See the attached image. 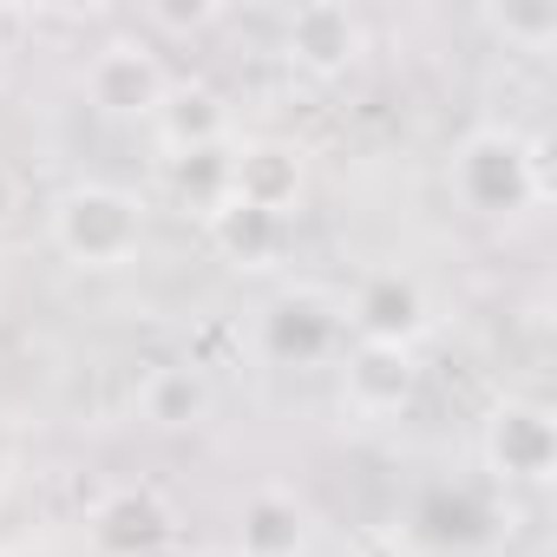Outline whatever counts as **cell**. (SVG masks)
Returning <instances> with one entry per match:
<instances>
[{"instance_id":"3957f363","label":"cell","mask_w":557,"mask_h":557,"mask_svg":"<svg viewBox=\"0 0 557 557\" xmlns=\"http://www.w3.org/2000/svg\"><path fill=\"white\" fill-rule=\"evenodd\" d=\"M485 466L511 485H544L557 472V420L537 400H498L479 440Z\"/></svg>"},{"instance_id":"ac0fdd59","label":"cell","mask_w":557,"mask_h":557,"mask_svg":"<svg viewBox=\"0 0 557 557\" xmlns=\"http://www.w3.org/2000/svg\"><path fill=\"white\" fill-rule=\"evenodd\" d=\"M14 210H21V177H14L8 164H0V223H8Z\"/></svg>"},{"instance_id":"277c9868","label":"cell","mask_w":557,"mask_h":557,"mask_svg":"<svg viewBox=\"0 0 557 557\" xmlns=\"http://www.w3.org/2000/svg\"><path fill=\"white\" fill-rule=\"evenodd\" d=\"M171 92V73L158 66V53L145 40H112L92 53L86 66V99L112 119H151Z\"/></svg>"},{"instance_id":"d6986e66","label":"cell","mask_w":557,"mask_h":557,"mask_svg":"<svg viewBox=\"0 0 557 557\" xmlns=\"http://www.w3.org/2000/svg\"><path fill=\"white\" fill-rule=\"evenodd\" d=\"M531 557H557V550H550V544H537V550H531Z\"/></svg>"},{"instance_id":"52a82bcc","label":"cell","mask_w":557,"mask_h":557,"mask_svg":"<svg viewBox=\"0 0 557 557\" xmlns=\"http://www.w3.org/2000/svg\"><path fill=\"white\" fill-rule=\"evenodd\" d=\"M355 335L374 342V348H413L426 335V296L413 275H368V283L355 289V309H348Z\"/></svg>"},{"instance_id":"8fae6325","label":"cell","mask_w":557,"mask_h":557,"mask_svg":"<svg viewBox=\"0 0 557 557\" xmlns=\"http://www.w3.org/2000/svg\"><path fill=\"white\" fill-rule=\"evenodd\" d=\"M269 355L275 361H322L329 355V342H335V315L315 302V296H283V302H275L269 309Z\"/></svg>"},{"instance_id":"6da1fadb","label":"cell","mask_w":557,"mask_h":557,"mask_svg":"<svg viewBox=\"0 0 557 557\" xmlns=\"http://www.w3.org/2000/svg\"><path fill=\"white\" fill-rule=\"evenodd\" d=\"M544 138H511V132H472L459 151H453V190L466 210L479 216H511L524 203H544L550 197V177H544Z\"/></svg>"},{"instance_id":"7a4b0ae2","label":"cell","mask_w":557,"mask_h":557,"mask_svg":"<svg viewBox=\"0 0 557 557\" xmlns=\"http://www.w3.org/2000/svg\"><path fill=\"white\" fill-rule=\"evenodd\" d=\"M145 243V203L119 184H73L53 203V249L73 269H125Z\"/></svg>"},{"instance_id":"5b68a950","label":"cell","mask_w":557,"mask_h":557,"mask_svg":"<svg viewBox=\"0 0 557 557\" xmlns=\"http://www.w3.org/2000/svg\"><path fill=\"white\" fill-rule=\"evenodd\" d=\"M283 47H289V60H296L302 73H315V79H342V73L361 60L368 34H361V14L342 8V0H309V8L289 14Z\"/></svg>"},{"instance_id":"8992f818","label":"cell","mask_w":557,"mask_h":557,"mask_svg":"<svg viewBox=\"0 0 557 557\" xmlns=\"http://www.w3.org/2000/svg\"><path fill=\"white\" fill-rule=\"evenodd\" d=\"M302 184H309V164L283 138H256V145L230 151V197L249 203V210H262V216H289L296 197H302Z\"/></svg>"},{"instance_id":"9a60e30c","label":"cell","mask_w":557,"mask_h":557,"mask_svg":"<svg viewBox=\"0 0 557 557\" xmlns=\"http://www.w3.org/2000/svg\"><path fill=\"white\" fill-rule=\"evenodd\" d=\"M171 177L197 210H216L230 197V151L223 145L216 151H184V158H171Z\"/></svg>"},{"instance_id":"30bf717a","label":"cell","mask_w":557,"mask_h":557,"mask_svg":"<svg viewBox=\"0 0 557 557\" xmlns=\"http://www.w3.org/2000/svg\"><path fill=\"white\" fill-rule=\"evenodd\" d=\"M151 125H158V138H164L171 158H184V151H216V145L230 138V106H223L210 86H171L164 106L151 112Z\"/></svg>"},{"instance_id":"4fadbf2b","label":"cell","mask_w":557,"mask_h":557,"mask_svg":"<svg viewBox=\"0 0 557 557\" xmlns=\"http://www.w3.org/2000/svg\"><path fill=\"white\" fill-rule=\"evenodd\" d=\"M296 550H302V505L283 492H256L243 505L236 557H296Z\"/></svg>"},{"instance_id":"2e32d148","label":"cell","mask_w":557,"mask_h":557,"mask_svg":"<svg viewBox=\"0 0 557 557\" xmlns=\"http://www.w3.org/2000/svg\"><path fill=\"white\" fill-rule=\"evenodd\" d=\"M197 400H203V394H197V381H190V374H164V381H158V394H151V420L177 426L184 413H197Z\"/></svg>"},{"instance_id":"ffe728a7","label":"cell","mask_w":557,"mask_h":557,"mask_svg":"<svg viewBox=\"0 0 557 557\" xmlns=\"http://www.w3.org/2000/svg\"><path fill=\"white\" fill-rule=\"evenodd\" d=\"M203 557H236V550H203Z\"/></svg>"},{"instance_id":"ba28073f","label":"cell","mask_w":557,"mask_h":557,"mask_svg":"<svg viewBox=\"0 0 557 557\" xmlns=\"http://www.w3.org/2000/svg\"><path fill=\"white\" fill-rule=\"evenodd\" d=\"M171 537V505L145 485H119L99 511H92V544L106 557H151Z\"/></svg>"},{"instance_id":"5bb4252c","label":"cell","mask_w":557,"mask_h":557,"mask_svg":"<svg viewBox=\"0 0 557 557\" xmlns=\"http://www.w3.org/2000/svg\"><path fill=\"white\" fill-rule=\"evenodd\" d=\"M485 27H492L511 53H544V47H557V8H550V0H505V8H485Z\"/></svg>"},{"instance_id":"7c38bea8","label":"cell","mask_w":557,"mask_h":557,"mask_svg":"<svg viewBox=\"0 0 557 557\" xmlns=\"http://www.w3.org/2000/svg\"><path fill=\"white\" fill-rule=\"evenodd\" d=\"M203 230H210V243L230 262H249V269H262L275 256V243H283V216H262V210H249L236 197H223L216 210H203Z\"/></svg>"},{"instance_id":"9c48e42d","label":"cell","mask_w":557,"mask_h":557,"mask_svg":"<svg viewBox=\"0 0 557 557\" xmlns=\"http://www.w3.org/2000/svg\"><path fill=\"white\" fill-rule=\"evenodd\" d=\"M413 387H420V374H413V348H374V342H361L355 355H348V368H342V394H348V407L355 413H400L407 400H413Z\"/></svg>"},{"instance_id":"e0dca14e","label":"cell","mask_w":557,"mask_h":557,"mask_svg":"<svg viewBox=\"0 0 557 557\" xmlns=\"http://www.w3.org/2000/svg\"><path fill=\"white\" fill-rule=\"evenodd\" d=\"M216 8H210V0H190V8H184V0H158V8H151V21L158 27H203Z\"/></svg>"}]
</instances>
